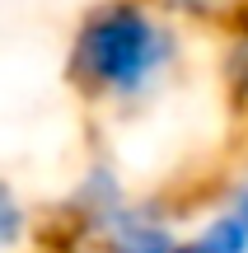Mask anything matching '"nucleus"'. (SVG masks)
Masks as SVG:
<instances>
[{"label":"nucleus","mask_w":248,"mask_h":253,"mask_svg":"<svg viewBox=\"0 0 248 253\" xmlns=\"http://www.w3.org/2000/svg\"><path fill=\"white\" fill-rule=\"evenodd\" d=\"M183 47V28L155 0H94L75 19L66 75L89 103L131 113L174 84Z\"/></svg>","instance_id":"1"},{"label":"nucleus","mask_w":248,"mask_h":253,"mask_svg":"<svg viewBox=\"0 0 248 253\" xmlns=\"http://www.w3.org/2000/svg\"><path fill=\"white\" fill-rule=\"evenodd\" d=\"M136 192L122 178L117 164L94 160L80 169V178L71 183V192L61 197V235L75 253H94L122 220L136 211Z\"/></svg>","instance_id":"2"},{"label":"nucleus","mask_w":248,"mask_h":253,"mask_svg":"<svg viewBox=\"0 0 248 253\" xmlns=\"http://www.w3.org/2000/svg\"><path fill=\"white\" fill-rule=\"evenodd\" d=\"M178 253H248V173H230L183 211Z\"/></svg>","instance_id":"3"},{"label":"nucleus","mask_w":248,"mask_h":253,"mask_svg":"<svg viewBox=\"0 0 248 253\" xmlns=\"http://www.w3.org/2000/svg\"><path fill=\"white\" fill-rule=\"evenodd\" d=\"M178 220H183L178 207H169L159 197H141L136 211L94 253H178Z\"/></svg>","instance_id":"4"},{"label":"nucleus","mask_w":248,"mask_h":253,"mask_svg":"<svg viewBox=\"0 0 248 253\" xmlns=\"http://www.w3.org/2000/svg\"><path fill=\"white\" fill-rule=\"evenodd\" d=\"M220 84H225L234 108L248 113V14L244 9L225 28V42H220Z\"/></svg>","instance_id":"5"},{"label":"nucleus","mask_w":248,"mask_h":253,"mask_svg":"<svg viewBox=\"0 0 248 253\" xmlns=\"http://www.w3.org/2000/svg\"><path fill=\"white\" fill-rule=\"evenodd\" d=\"M28 239H33V211L24 192L0 173V253H19Z\"/></svg>","instance_id":"6"},{"label":"nucleus","mask_w":248,"mask_h":253,"mask_svg":"<svg viewBox=\"0 0 248 253\" xmlns=\"http://www.w3.org/2000/svg\"><path fill=\"white\" fill-rule=\"evenodd\" d=\"M178 28H230L239 19V0H155Z\"/></svg>","instance_id":"7"}]
</instances>
